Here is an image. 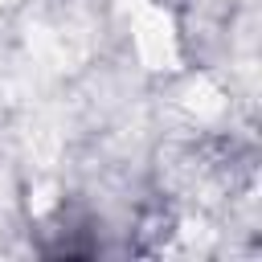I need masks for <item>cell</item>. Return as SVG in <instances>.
I'll use <instances>...</instances> for the list:
<instances>
[]
</instances>
